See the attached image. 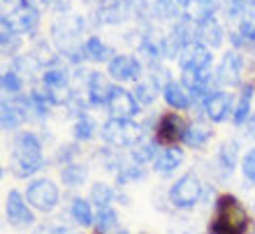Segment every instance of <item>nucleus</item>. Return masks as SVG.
Segmentation results:
<instances>
[{"label": "nucleus", "instance_id": "obj_1", "mask_svg": "<svg viewBox=\"0 0 255 234\" xmlns=\"http://www.w3.org/2000/svg\"><path fill=\"white\" fill-rule=\"evenodd\" d=\"M44 148H47V141L37 130L26 127V130H19L16 134H12L9 160H7L9 174L19 181H26V183L35 176H40L42 169L51 162L44 153Z\"/></svg>", "mask_w": 255, "mask_h": 234}, {"label": "nucleus", "instance_id": "obj_2", "mask_svg": "<svg viewBox=\"0 0 255 234\" xmlns=\"http://www.w3.org/2000/svg\"><path fill=\"white\" fill-rule=\"evenodd\" d=\"M253 209L239 195L225 190L216 197L204 234H253Z\"/></svg>", "mask_w": 255, "mask_h": 234}, {"label": "nucleus", "instance_id": "obj_3", "mask_svg": "<svg viewBox=\"0 0 255 234\" xmlns=\"http://www.w3.org/2000/svg\"><path fill=\"white\" fill-rule=\"evenodd\" d=\"M204 186L207 181L202 179V174L197 169H186L181 174L172 179L165 193H167V202L174 214H190L202 204V197H204Z\"/></svg>", "mask_w": 255, "mask_h": 234}, {"label": "nucleus", "instance_id": "obj_4", "mask_svg": "<svg viewBox=\"0 0 255 234\" xmlns=\"http://www.w3.org/2000/svg\"><path fill=\"white\" fill-rule=\"evenodd\" d=\"M148 134L141 125V120H130V118H105L100 125V141L119 151H130L139 141H144Z\"/></svg>", "mask_w": 255, "mask_h": 234}, {"label": "nucleus", "instance_id": "obj_5", "mask_svg": "<svg viewBox=\"0 0 255 234\" xmlns=\"http://www.w3.org/2000/svg\"><path fill=\"white\" fill-rule=\"evenodd\" d=\"M61 183L51 176H35L26 183V195L28 204L33 207V211L37 216H54L58 209H61V200H63V190Z\"/></svg>", "mask_w": 255, "mask_h": 234}, {"label": "nucleus", "instance_id": "obj_6", "mask_svg": "<svg viewBox=\"0 0 255 234\" xmlns=\"http://www.w3.org/2000/svg\"><path fill=\"white\" fill-rule=\"evenodd\" d=\"M242 141L237 137H228L216 146L214 155L209 158V174L214 181H223L228 183L235 172H239V162H242Z\"/></svg>", "mask_w": 255, "mask_h": 234}, {"label": "nucleus", "instance_id": "obj_7", "mask_svg": "<svg viewBox=\"0 0 255 234\" xmlns=\"http://www.w3.org/2000/svg\"><path fill=\"white\" fill-rule=\"evenodd\" d=\"M2 216L5 223L16 232H33L40 223H37V214L33 207L28 204L26 195L19 188H9L5 193V202H2Z\"/></svg>", "mask_w": 255, "mask_h": 234}, {"label": "nucleus", "instance_id": "obj_8", "mask_svg": "<svg viewBox=\"0 0 255 234\" xmlns=\"http://www.w3.org/2000/svg\"><path fill=\"white\" fill-rule=\"evenodd\" d=\"M40 16H42L40 7L35 5L33 0H19L9 12L0 16V26L7 33L33 35L40 28Z\"/></svg>", "mask_w": 255, "mask_h": 234}, {"label": "nucleus", "instance_id": "obj_9", "mask_svg": "<svg viewBox=\"0 0 255 234\" xmlns=\"http://www.w3.org/2000/svg\"><path fill=\"white\" fill-rule=\"evenodd\" d=\"M244 72H246V56L242 51H237V49H230L221 56L218 65L214 70L216 84H218V88H225V91L242 88L246 84Z\"/></svg>", "mask_w": 255, "mask_h": 234}, {"label": "nucleus", "instance_id": "obj_10", "mask_svg": "<svg viewBox=\"0 0 255 234\" xmlns=\"http://www.w3.org/2000/svg\"><path fill=\"white\" fill-rule=\"evenodd\" d=\"M235 100H237L235 93H230L225 88H216L202 105V118L211 123V125H223V123L232 120Z\"/></svg>", "mask_w": 255, "mask_h": 234}, {"label": "nucleus", "instance_id": "obj_11", "mask_svg": "<svg viewBox=\"0 0 255 234\" xmlns=\"http://www.w3.org/2000/svg\"><path fill=\"white\" fill-rule=\"evenodd\" d=\"M107 74L114 84H121V86H126V84H137V81H141L146 77V74H144V63H141V58H137V56H132V54H116L114 58L107 63Z\"/></svg>", "mask_w": 255, "mask_h": 234}, {"label": "nucleus", "instance_id": "obj_12", "mask_svg": "<svg viewBox=\"0 0 255 234\" xmlns=\"http://www.w3.org/2000/svg\"><path fill=\"white\" fill-rule=\"evenodd\" d=\"M186 125H188V118L183 114H179V112H162V114H158V120H155L153 139L160 146H176V144H181Z\"/></svg>", "mask_w": 255, "mask_h": 234}, {"label": "nucleus", "instance_id": "obj_13", "mask_svg": "<svg viewBox=\"0 0 255 234\" xmlns=\"http://www.w3.org/2000/svg\"><path fill=\"white\" fill-rule=\"evenodd\" d=\"M107 114L112 118H130V120H137L141 116V105L137 102L134 98L132 88L121 86V84H114L112 88V95L107 100Z\"/></svg>", "mask_w": 255, "mask_h": 234}, {"label": "nucleus", "instance_id": "obj_14", "mask_svg": "<svg viewBox=\"0 0 255 234\" xmlns=\"http://www.w3.org/2000/svg\"><path fill=\"white\" fill-rule=\"evenodd\" d=\"M186 165V148L181 144L176 146H162L160 153L155 155L151 172L160 179H176L181 174V167Z\"/></svg>", "mask_w": 255, "mask_h": 234}, {"label": "nucleus", "instance_id": "obj_15", "mask_svg": "<svg viewBox=\"0 0 255 234\" xmlns=\"http://www.w3.org/2000/svg\"><path fill=\"white\" fill-rule=\"evenodd\" d=\"M216 132L211 123H207L204 118H193L188 120V125L183 130V137H181V146L186 151H193V153H204L209 148V144L214 141Z\"/></svg>", "mask_w": 255, "mask_h": 234}, {"label": "nucleus", "instance_id": "obj_16", "mask_svg": "<svg viewBox=\"0 0 255 234\" xmlns=\"http://www.w3.org/2000/svg\"><path fill=\"white\" fill-rule=\"evenodd\" d=\"M112 88H114V81L109 79L107 72H100V70H91L86 74V100L91 105V109H105L107 107V100L112 95Z\"/></svg>", "mask_w": 255, "mask_h": 234}, {"label": "nucleus", "instance_id": "obj_17", "mask_svg": "<svg viewBox=\"0 0 255 234\" xmlns=\"http://www.w3.org/2000/svg\"><path fill=\"white\" fill-rule=\"evenodd\" d=\"M28 123H30V116L23 109V105L16 102L14 98H5L2 95V100H0V130L5 134H16Z\"/></svg>", "mask_w": 255, "mask_h": 234}, {"label": "nucleus", "instance_id": "obj_18", "mask_svg": "<svg viewBox=\"0 0 255 234\" xmlns=\"http://www.w3.org/2000/svg\"><path fill=\"white\" fill-rule=\"evenodd\" d=\"M176 65H179V72H183V74L207 72V70H211V65H214L211 49L202 47L200 42H195V44H190V47L186 49L181 56H179Z\"/></svg>", "mask_w": 255, "mask_h": 234}, {"label": "nucleus", "instance_id": "obj_19", "mask_svg": "<svg viewBox=\"0 0 255 234\" xmlns=\"http://www.w3.org/2000/svg\"><path fill=\"white\" fill-rule=\"evenodd\" d=\"M225 37H228L225 28H223V23L216 16H207V19L195 23V42H200L202 47L211 49V51L221 49Z\"/></svg>", "mask_w": 255, "mask_h": 234}, {"label": "nucleus", "instance_id": "obj_20", "mask_svg": "<svg viewBox=\"0 0 255 234\" xmlns=\"http://www.w3.org/2000/svg\"><path fill=\"white\" fill-rule=\"evenodd\" d=\"M134 5L137 0H109L105 7L95 9V19L100 26H121L134 14Z\"/></svg>", "mask_w": 255, "mask_h": 234}, {"label": "nucleus", "instance_id": "obj_21", "mask_svg": "<svg viewBox=\"0 0 255 234\" xmlns=\"http://www.w3.org/2000/svg\"><path fill=\"white\" fill-rule=\"evenodd\" d=\"M88 179H91V162L86 160L70 162V165L58 169V183L63 186V190H67L72 195L86 186Z\"/></svg>", "mask_w": 255, "mask_h": 234}, {"label": "nucleus", "instance_id": "obj_22", "mask_svg": "<svg viewBox=\"0 0 255 234\" xmlns=\"http://www.w3.org/2000/svg\"><path fill=\"white\" fill-rule=\"evenodd\" d=\"M95 211L98 209L93 207V202L84 197V195L74 193L70 195V204H67V218L72 225L81 230H93V223H95Z\"/></svg>", "mask_w": 255, "mask_h": 234}, {"label": "nucleus", "instance_id": "obj_23", "mask_svg": "<svg viewBox=\"0 0 255 234\" xmlns=\"http://www.w3.org/2000/svg\"><path fill=\"white\" fill-rule=\"evenodd\" d=\"M255 109V81H246L239 93H237V100H235V112H232V127L235 130H244V125L249 123L251 114Z\"/></svg>", "mask_w": 255, "mask_h": 234}, {"label": "nucleus", "instance_id": "obj_24", "mask_svg": "<svg viewBox=\"0 0 255 234\" xmlns=\"http://www.w3.org/2000/svg\"><path fill=\"white\" fill-rule=\"evenodd\" d=\"M162 102L169 112H179V114L193 112V95L179 79H172L162 86Z\"/></svg>", "mask_w": 255, "mask_h": 234}, {"label": "nucleus", "instance_id": "obj_25", "mask_svg": "<svg viewBox=\"0 0 255 234\" xmlns=\"http://www.w3.org/2000/svg\"><path fill=\"white\" fill-rule=\"evenodd\" d=\"M100 125L102 123H98V118H95L93 114H84L79 116V118L72 120V127H70V134H72V141H77V144H91V141H95L98 137H100Z\"/></svg>", "mask_w": 255, "mask_h": 234}, {"label": "nucleus", "instance_id": "obj_26", "mask_svg": "<svg viewBox=\"0 0 255 234\" xmlns=\"http://www.w3.org/2000/svg\"><path fill=\"white\" fill-rule=\"evenodd\" d=\"M81 54H84V60H88V63H98V65H100V63L107 65L109 60L116 56L114 49L109 47L100 35H88L86 40H84V44H81Z\"/></svg>", "mask_w": 255, "mask_h": 234}, {"label": "nucleus", "instance_id": "obj_27", "mask_svg": "<svg viewBox=\"0 0 255 234\" xmlns=\"http://www.w3.org/2000/svg\"><path fill=\"white\" fill-rule=\"evenodd\" d=\"M148 174H151V169L144 167V165H137V162L128 160L126 165H123L119 172L114 174V183L116 188H123V190H128L130 186H134V183H144V181L148 179Z\"/></svg>", "mask_w": 255, "mask_h": 234}, {"label": "nucleus", "instance_id": "obj_28", "mask_svg": "<svg viewBox=\"0 0 255 234\" xmlns=\"http://www.w3.org/2000/svg\"><path fill=\"white\" fill-rule=\"evenodd\" d=\"M116 193H119V188L114 183H109V181H93L91 186H88V200L93 202L95 209L100 207H109V204H116Z\"/></svg>", "mask_w": 255, "mask_h": 234}, {"label": "nucleus", "instance_id": "obj_29", "mask_svg": "<svg viewBox=\"0 0 255 234\" xmlns=\"http://www.w3.org/2000/svg\"><path fill=\"white\" fill-rule=\"evenodd\" d=\"M160 144L153 139V137H146L144 141H139L134 148H130L128 151V158L132 162H137V165H144V167H151L155 160V155L160 153Z\"/></svg>", "mask_w": 255, "mask_h": 234}, {"label": "nucleus", "instance_id": "obj_30", "mask_svg": "<svg viewBox=\"0 0 255 234\" xmlns=\"http://www.w3.org/2000/svg\"><path fill=\"white\" fill-rule=\"evenodd\" d=\"M132 93L137 98V102L141 105V109H148V107H153L158 98H162V88L151 77H144V79L137 81L132 86Z\"/></svg>", "mask_w": 255, "mask_h": 234}, {"label": "nucleus", "instance_id": "obj_31", "mask_svg": "<svg viewBox=\"0 0 255 234\" xmlns=\"http://www.w3.org/2000/svg\"><path fill=\"white\" fill-rule=\"evenodd\" d=\"M186 12L188 9L179 0H153V19L162 23H176Z\"/></svg>", "mask_w": 255, "mask_h": 234}, {"label": "nucleus", "instance_id": "obj_32", "mask_svg": "<svg viewBox=\"0 0 255 234\" xmlns=\"http://www.w3.org/2000/svg\"><path fill=\"white\" fill-rule=\"evenodd\" d=\"M81 155H84V146H81V144H77V141H65V144H58V146L54 148V155H51L49 160L61 169V167H65V165H70V162L81 160Z\"/></svg>", "mask_w": 255, "mask_h": 234}, {"label": "nucleus", "instance_id": "obj_33", "mask_svg": "<svg viewBox=\"0 0 255 234\" xmlns=\"http://www.w3.org/2000/svg\"><path fill=\"white\" fill-rule=\"evenodd\" d=\"M0 88H2L5 98H16V95L23 93V88H26V79H23L16 70L7 67V70H2V74H0Z\"/></svg>", "mask_w": 255, "mask_h": 234}, {"label": "nucleus", "instance_id": "obj_34", "mask_svg": "<svg viewBox=\"0 0 255 234\" xmlns=\"http://www.w3.org/2000/svg\"><path fill=\"white\" fill-rule=\"evenodd\" d=\"M255 7V0H223V9L221 12L225 14V19L228 21H244L246 16L251 14V9Z\"/></svg>", "mask_w": 255, "mask_h": 234}, {"label": "nucleus", "instance_id": "obj_35", "mask_svg": "<svg viewBox=\"0 0 255 234\" xmlns=\"http://www.w3.org/2000/svg\"><path fill=\"white\" fill-rule=\"evenodd\" d=\"M239 174H242V186L246 190L255 188V144L244 151L242 162H239Z\"/></svg>", "mask_w": 255, "mask_h": 234}, {"label": "nucleus", "instance_id": "obj_36", "mask_svg": "<svg viewBox=\"0 0 255 234\" xmlns=\"http://www.w3.org/2000/svg\"><path fill=\"white\" fill-rule=\"evenodd\" d=\"M223 9V0H193V5L188 7V14L195 21H202L207 16H216Z\"/></svg>", "mask_w": 255, "mask_h": 234}, {"label": "nucleus", "instance_id": "obj_37", "mask_svg": "<svg viewBox=\"0 0 255 234\" xmlns=\"http://www.w3.org/2000/svg\"><path fill=\"white\" fill-rule=\"evenodd\" d=\"M0 47H2V56L14 58L16 51L21 49V37L16 33H7V30H2V33H0Z\"/></svg>", "mask_w": 255, "mask_h": 234}, {"label": "nucleus", "instance_id": "obj_38", "mask_svg": "<svg viewBox=\"0 0 255 234\" xmlns=\"http://www.w3.org/2000/svg\"><path fill=\"white\" fill-rule=\"evenodd\" d=\"M47 234H86V230L77 228L72 223H56V225H49V232Z\"/></svg>", "mask_w": 255, "mask_h": 234}, {"label": "nucleus", "instance_id": "obj_39", "mask_svg": "<svg viewBox=\"0 0 255 234\" xmlns=\"http://www.w3.org/2000/svg\"><path fill=\"white\" fill-rule=\"evenodd\" d=\"M242 134H244V137H246V139H249V141H255V109H253V114H251L249 123L244 125Z\"/></svg>", "mask_w": 255, "mask_h": 234}, {"label": "nucleus", "instance_id": "obj_40", "mask_svg": "<svg viewBox=\"0 0 255 234\" xmlns=\"http://www.w3.org/2000/svg\"><path fill=\"white\" fill-rule=\"evenodd\" d=\"M130 202H132V197H130L123 188H119V193H116V204H119V207H130Z\"/></svg>", "mask_w": 255, "mask_h": 234}, {"label": "nucleus", "instance_id": "obj_41", "mask_svg": "<svg viewBox=\"0 0 255 234\" xmlns=\"http://www.w3.org/2000/svg\"><path fill=\"white\" fill-rule=\"evenodd\" d=\"M109 0H81V5L86 7H93V9H100V7H105Z\"/></svg>", "mask_w": 255, "mask_h": 234}, {"label": "nucleus", "instance_id": "obj_42", "mask_svg": "<svg viewBox=\"0 0 255 234\" xmlns=\"http://www.w3.org/2000/svg\"><path fill=\"white\" fill-rule=\"evenodd\" d=\"M47 232H49V225H37L33 232H28V234H47Z\"/></svg>", "mask_w": 255, "mask_h": 234}, {"label": "nucleus", "instance_id": "obj_43", "mask_svg": "<svg viewBox=\"0 0 255 234\" xmlns=\"http://www.w3.org/2000/svg\"><path fill=\"white\" fill-rule=\"evenodd\" d=\"M179 2H181V5H183V7H186V9H188V7H190V5H193V0H179Z\"/></svg>", "mask_w": 255, "mask_h": 234}, {"label": "nucleus", "instance_id": "obj_44", "mask_svg": "<svg viewBox=\"0 0 255 234\" xmlns=\"http://www.w3.org/2000/svg\"><path fill=\"white\" fill-rule=\"evenodd\" d=\"M176 234H197L195 230H181V232H176Z\"/></svg>", "mask_w": 255, "mask_h": 234}, {"label": "nucleus", "instance_id": "obj_45", "mask_svg": "<svg viewBox=\"0 0 255 234\" xmlns=\"http://www.w3.org/2000/svg\"><path fill=\"white\" fill-rule=\"evenodd\" d=\"M251 51H253V54H255V44H253V47H251Z\"/></svg>", "mask_w": 255, "mask_h": 234}, {"label": "nucleus", "instance_id": "obj_46", "mask_svg": "<svg viewBox=\"0 0 255 234\" xmlns=\"http://www.w3.org/2000/svg\"><path fill=\"white\" fill-rule=\"evenodd\" d=\"M251 209H253V211H255V200H253V207H251Z\"/></svg>", "mask_w": 255, "mask_h": 234}, {"label": "nucleus", "instance_id": "obj_47", "mask_svg": "<svg viewBox=\"0 0 255 234\" xmlns=\"http://www.w3.org/2000/svg\"><path fill=\"white\" fill-rule=\"evenodd\" d=\"M253 214H255V211H253ZM253 234H255V223H253Z\"/></svg>", "mask_w": 255, "mask_h": 234}, {"label": "nucleus", "instance_id": "obj_48", "mask_svg": "<svg viewBox=\"0 0 255 234\" xmlns=\"http://www.w3.org/2000/svg\"><path fill=\"white\" fill-rule=\"evenodd\" d=\"M137 234H148V232H137Z\"/></svg>", "mask_w": 255, "mask_h": 234}]
</instances>
